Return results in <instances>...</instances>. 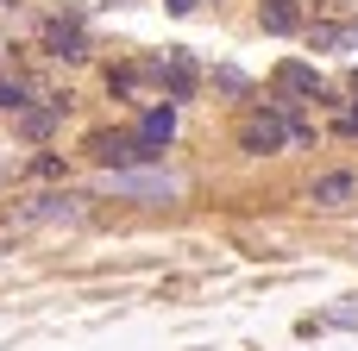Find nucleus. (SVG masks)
Segmentation results:
<instances>
[{"label":"nucleus","mask_w":358,"mask_h":351,"mask_svg":"<svg viewBox=\"0 0 358 351\" xmlns=\"http://www.w3.org/2000/svg\"><path fill=\"white\" fill-rule=\"evenodd\" d=\"M82 157L94 170H138V163H164V144H151L138 126H107L82 138Z\"/></svg>","instance_id":"f257e3e1"},{"label":"nucleus","mask_w":358,"mask_h":351,"mask_svg":"<svg viewBox=\"0 0 358 351\" xmlns=\"http://www.w3.org/2000/svg\"><path fill=\"white\" fill-rule=\"evenodd\" d=\"M101 195H113V201H145V207H170V201H182V176L164 170V163L101 170Z\"/></svg>","instance_id":"f03ea898"},{"label":"nucleus","mask_w":358,"mask_h":351,"mask_svg":"<svg viewBox=\"0 0 358 351\" xmlns=\"http://www.w3.org/2000/svg\"><path fill=\"white\" fill-rule=\"evenodd\" d=\"M289 144H296V132H289V107L283 100H264V107H252L239 119V151L245 157H277Z\"/></svg>","instance_id":"7ed1b4c3"},{"label":"nucleus","mask_w":358,"mask_h":351,"mask_svg":"<svg viewBox=\"0 0 358 351\" xmlns=\"http://www.w3.org/2000/svg\"><path fill=\"white\" fill-rule=\"evenodd\" d=\"M82 220H88V195L76 188H44L13 207V226H82Z\"/></svg>","instance_id":"20e7f679"},{"label":"nucleus","mask_w":358,"mask_h":351,"mask_svg":"<svg viewBox=\"0 0 358 351\" xmlns=\"http://www.w3.org/2000/svg\"><path fill=\"white\" fill-rule=\"evenodd\" d=\"M38 50H44V57H57V63H82V57H88L82 13H57V19H44V31H38Z\"/></svg>","instance_id":"39448f33"},{"label":"nucleus","mask_w":358,"mask_h":351,"mask_svg":"<svg viewBox=\"0 0 358 351\" xmlns=\"http://www.w3.org/2000/svg\"><path fill=\"white\" fill-rule=\"evenodd\" d=\"M151 82L164 88V100H195V88H201V69L189 63V50H164V57H151Z\"/></svg>","instance_id":"423d86ee"},{"label":"nucleus","mask_w":358,"mask_h":351,"mask_svg":"<svg viewBox=\"0 0 358 351\" xmlns=\"http://www.w3.org/2000/svg\"><path fill=\"white\" fill-rule=\"evenodd\" d=\"M63 113H69V88L63 94H38L25 113H13V126H19V138H31V144H44L57 126H63Z\"/></svg>","instance_id":"0eeeda50"},{"label":"nucleus","mask_w":358,"mask_h":351,"mask_svg":"<svg viewBox=\"0 0 358 351\" xmlns=\"http://www.w3.org/2000/svg\"><path fill=\"white\" fill-rule=\"evenodd\" d=\"M271 82H277V94H283L289 107H296V100H327V82L315 75V63H296V57H289V63H277V75H271ZM327 107H334V100H327Z\"/></svg>","instance_id":"6e6552de"},{"label":"nucleus","mask_w":358,"mask_h":351,"mask_svg":"<svg viewBox=\"0 0 358 351\" xmlns=\"http://www.w3.org/2000/svg\"><path fill=\"white\" fill-rule=\"evenodd\" d=\"M308 201H315L321 214L352 207L358 201V170H327V176H315V182H308Z\"/></svg>","instance_id":"1a4fd4ad"},{"label":"nucleus","mask_w":358,"mask_h":351,"mask_svg":"<svg viewBox=\"0 0 358 351\" xmlns=\"http://www.w3.org/2000/svg\"><path fill=\"white\" fill-rule=\"evenodd\" d=\"M258 25L289 38V31H308V6L302 0H258Z\"/></svg>","instance_id":"9d476101"},{"label":"nucleus","mask_w":358,"mask_h":351,"mask_svg":"<svg viewBox=\"0 0 358 351\" xmlns=\"http://www.w3.org/2000/svg\"><path fill=\"white\" fill-rule=\"evenodd\" d=\"M138 132H145L151 144L170 151V138H176V100H151V107L138 113Z\"/></svg>","instance_id":"9b49d317"},{"label":"nucleus","mask_w":358,"mask_h":351,"mask_svg":"<svg viewBox=\"0 0 358 351\" xmlns=\"http://www.w3.org/2000/svg\"><path fill=\"white\" fill-rule=\"evenodd\" d=\"M358 44V25H346V19H308V50H352Z\"/></svg>","instance_id":"f8f14e48"},{"label":"nucleus","mask_w":358,"mask_h":351,"mask_svg":"<svg viewBox=\"0 0 358 351\" xmlns=\"http://www.w3.org/2000/svg\"><path fill=\"white\" fill-rule=\"evenodd\" d=\"M38 100V82L31 75H0V113H25Z\"/></svg>","instance_id":"ddd939ff"},{"label":"nucleus","mask_w":358,"mask_h":351,"mask_svg":"<svg viewBox=\"0 0 358 351\" xmlns=\"http://www.w3.org/2000/svg\"><path fill=\"white\" fill-rule=\"evenodd\" d=\"M214 88H220V94H252V82H245L239 69H214Z\"/></svg>","instance_id":"4468645a"},{"label":"nucleus","mask_w":358,"mask_h":351,"mask_svg":"<svg viewBox=\"0 0 358 351\" xmlns=\"http://www.w3.org/2000/svg\"><path fill=\"white\" fill-rule=\"evenodd\" d=\"M334 132H340V138H358V100H352V107H340V113H334Z\"/></svg>","instance_id":"2eb2a0df"},{"label":"nucleus","mask_w":358,"mask_h":351,"mask_svg":"<svg viewBox=\"0 0 358 351\" xmlns=\"http://www.w3.org/2000/svg\"><path fill=\"white\" fill-rule=\"evenodd\" d=\"M31 170H38V176H63V157H57V151H38Z\"/></svg>","instance_id":"dca6fc26"},{"label":"nucleus","mask_w":358,"mask_h":351,"mask_svg":"<svg viewBox=\"0 0 358 351\" xmlns=\"http://www.w3.org/2000/svg\"><path fill=\"white\" fill-rule=\"evenodd\" d=\"M321 327H358V308H334V314H327Z\"/></svg>","instance_id":"f3484780"},{"label":"nucleus","mask_w":358,"mask_h":351,"mask_svg":"<svg viewBox=\"0 0 358 351\" xmlns=\"http://www.w3.org/2000/svg\"><path fill=\"white\" fill-rule=\"evenodd\" d=\"M164 6H170V13H195L201 0H164Z\"/></svg>","instance_id":"a211bd4d"},{"label":"nucleus","mask_w":358,"mask_h":351,"mask_svg":"<svg viewBox=\"0 0 358 351\" xmlns=\"http://www.w3.org/2000/svg\"><path fill=\"white\" fill-rule=\"evenodd\" d=\"M0 6H19V0H0Z\"/></svg>","instance_id":"6ab92c4d"},{"label":"nucleus","mask_w":358,"mask_h":351,"mask_svg":"<svg viewBox=\"0 0 358 351\" xmlns=\"http://www.w3.org/2000/svg\"><path fill=\"white\" fill-rule=\"evenodd\" d=\"M0 57H6V44H0Z\"/></svg>","instance_id":"aec40b11"}]
</instances>
